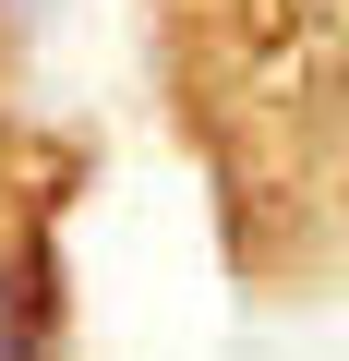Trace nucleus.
Returning a JSON list of instances; mask_svg holds the SVG:
<instances>
[{
    "mask_svg": "<svg viewBox=\"0 0 349 361\" xmlns=\"http://www.w3.org/2000/svg\"><path fill=\"white\" fill-rule=\"evenodd\" d=\"M0 361H37V301H25V277H0Z\"/></svg>",
    "mask_w": 349,
    "mask_h": 361,
    "instance_id": "obj_1",
    "label": "nucleus"
}]
</instances>
